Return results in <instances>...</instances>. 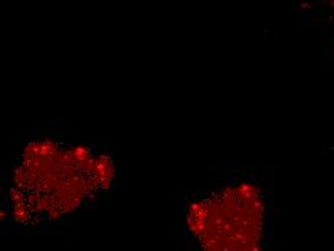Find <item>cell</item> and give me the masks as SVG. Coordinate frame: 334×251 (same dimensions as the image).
<instances>
[{"label":"cell","mask_w":334,"mask_h":251,"mask_svg":"<svg viewBox=\"0 0 334 251\" xmlns=\"http://www.w3.org/2000/svg\"><path fill=\"white\" fill-rule=\"evenodd\" d=\"M113 175L100 147L55 134L30 139L10 172L9 215L19 224L55 222L105 188Z\"/></svg>","instance_id":"6da1fadb"},{"label":"cell","mask_w":334,"mask_h":251,"mask_svg":"<svg viewBox=\"0 0 334 251\" xmlns=\"http://www.w3.org/2000/svg\"><path fill=\"white\" fill-rule=\"evenodd\" d=\"M265 198L255 182H216L187 196L186 239L192 251H265Z\"/></svg>","instance_id":"7a4b0ae2"}]
</instances>
